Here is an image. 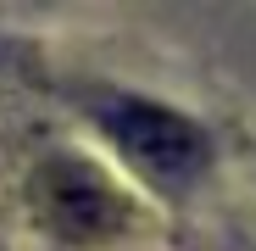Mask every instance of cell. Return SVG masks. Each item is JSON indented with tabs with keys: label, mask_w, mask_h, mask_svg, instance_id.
Listing matches in <instances>:
<instances>
[{
	"label": "cell",
	"mask_w": 256,
	"mask_h": 251,
	"mask_svg": "<svg viewBox=\"0 0 256 251\" xmlns=\"http://www.w3.org/2000/svg\"><path fill=\"white\" fill-rule=\"evenodd\" d=\"M28 206L56 240L67 245H100L134 223V201H128L100 167L78 156H50L34 167L28 179Z\"/></svg>",
	"instance_id": "cell-1"
},
{
	"label": "cell",
	"mask_w": 256,
	"mask_h": 251,
	"mask_svg": "<svg viewBox=\"0 0 256 251\" xmlns=\"http://www.w3.org/2000/svg\"><path fill=\"white\" fill-rule=\"evenodd\" d=\"M100 123L112 129V140L134 156L150 179H167V184H190L200 167H206V140L190 117L167 112V106H150V101H100Z\"/></svg>",
	"instance_id": "cell-2"
}]
</instances>
